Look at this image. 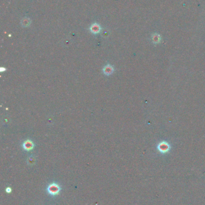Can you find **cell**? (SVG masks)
Wrapping results in <instances>:
<instances>
[{"mask_svg":"<svg viewBox=\"0 0 205 205\" xmlns=\"http://www.w3.org/2000/svg\"><path fill=\"white\" fill-rule=\"evenodd\" d=\"M47 189L48 193L50 195H55L59 193V192L60 191V187L57 183H52L48 186Z\"/></svg>","mask_w":205,"mask_h":205,"instance_id":"6da1fadb","label":"cell"},{"mask_svg":"<svg viewBox=\"0 0 205 205\" xmlns=\"http://www.w3.org/2000/svg\"><path fill=\"white\" fill-rule=\"evenodd\" d=\"M157 147L161 152L165 153L169 150V149L170 148V146L168 142L165 141H162L158 144Z\"/></svg>","mask_w":205,"mask_h":205,"instance_id":"7a4b0ae2","label":"cell"},{"mask_svg":"<svg viewBox=\"0 0 205 205\" xmlns=\"http://www.w3.org/2000/svg\"><path fill=\"white\" fill-rule=\"evenodd\" d=\"M22 146L25 150L29 151V150H31L33 149V148L34 147V143L31 140L28 139V140H25L23 142Z\"/></svg>","mask_w":205,"mask_h":205,"instance_id":"3957f363","label":"cell"},{"mask_svg":"<svg viewBox=\"0 0 205 205\" xmlns=\"http://www.w3.org/2000/svg\"><path fill=\"white\" fill-rule=\"evenodd\" d=\"M102 71L105 75L109 76L114 73V68L112 65L108 64L106 65H105V67L103 68Z\"/></svg>","mask_w":205,"mask_h":205,"instance_id":"277c9868","label":"cell"},{"mask_svg":"<svg viewBox=\"0 0 205 205\" xmlns=\"http://www.w3.org/2000/svg\"><path fill=\"white\" fill-rule=\"evenodd\" d=\"M160 40H161V38L159 37V35H157V34H155V35L153 36V41L155 43H158L160 41Z\"/></svg>","mask_w":205,"mask_h":205,"instance_id":"5b68a950","label":"cell"},{"mask_svg":"<svg viewBox=\"0 0 205 205\" xmlns=\"http://www.w3.org/2000/svg\"><path fill=\"white\" fill-rule=\"evenodd\" d=\"M34 161V159L33 157H29L28 159V162L29 164H33Z\"/></svg>","mask_w":205,"mask_h":205,"instance_id":"8992f818","label":"cell"}]
</instances>
